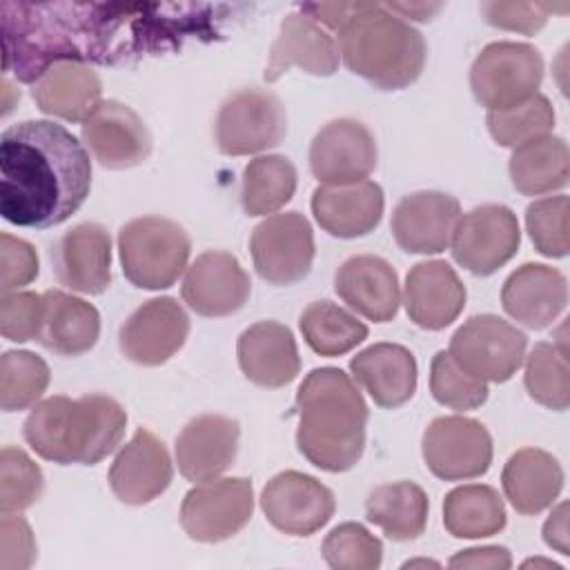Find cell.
<instances>
[{
	"label": "cell",
	"instance_id": "obj_1",
	"mask_svg": "<svg viewBox=\"0 0 570 570\" xmlns=\"http://www.w3.org/2000/svg\"><path fill=\"white\" fill-rule=\"evenodd\" d=\"M2 71L36 82L56 62L116 65L165 51L163 4L0 2Z\"/></svg>",
	"mask_w": 570,
	"mask_h": 570
},
{
	"label": "cell",
	"instance_id": "obj_2",
	"mask_svg": "<svg viewBox=\"0 0 570 570\" xmlns=\"http://www.w3.org/2000/svg\"><path fill=\"white\" fill-rule=\"evenodd\" d=\"M91 189L85 145L53 120H22L0 136V214L49 229L80 209Z\"/></svg>",
	"mask_w": 570,
	"mask_h": 570
},
{
	"label": "cell",
	"instance_id": "obj_3",
	"mask_svg": "<svg viewBox=\"0 0 570 570\" xmlns=\"http://www.w3.org/2000/svg\"><path fill=\"white\" fill-rule=\"evenodd\" d=\"M298 452L325 472H345L365 450L367 403L338 367L312 370L296 392Z\"/></svg>",
	"mask_w": 570,
	"mask_h": 570
},
{
	"label": "cell",
	"instance_id": "obj_4",
	"mask_svg": "<svg viewBox=\"0 0 570 570\" xmlns=\"http://www.w3.org/2000/svg\"><path fill=\"white\" fill-rule=\"evenodd\" d=\"M127 425L122 405L107 394L49 396L29 412L24 441L58 465H96L120 443Z\"/></svg>",
	"mask_w": 570,
	"mask_h": 570
},
{
	"label": "cell",
	"instance_id": "obj_5",
	"mask_svg": "<svg viewBox=\"0 0 570 570\" xmlns=\"http://www.w3.org/2000/svg\"><path fill=\"white\" fill-rule=\"evenodd\" d=\"M345 67L381 91L410 87L425 67L423 36L379 2H352L336 31Z\"/></svg>",
	"mask_w": 570,
	"mask_h": 570
},
{
	"label": "cell",
	"instance_id": "obj_6",
	"mask_svg": "<svg viewBox=\"0 0 570 570\" xmlns=\"http://www.w3.org/2000/svg\"><path fill=\"white\" fill-rule=\"evenodd\" d=\"M191 240L169 218H134L118 232L122 274L140 289H167L187 269Z\"/></svg>",
	"mask_w": 570,
	"mask_h": 570
},
{
	"label": "cell",
	"instance_id": "obj_7",
	"mask_svg": "<svg viewBox=\"0 0 570 570\" xmlns=\"http://www.w3.org/2000/svg\"><path fill=\"white\" fill-rule=\"evenodd\" d=\"M543 80V58L528 42H492L470 69V89L488 111H503L530 100Z\"/></svg>",
	"mask_w": 570,
	"mask_h": 570
},
{
	"label": "cell",
	"instance_id": "obj_8",
	"mask_svg": "<svg viewBox=\"0 0 570 570\" xmlns=\"http://www.w3.org/2000/svg\"><path fill=\"white\" fill-rule=\"evenodd\" d=\"M525 345V334L512 323L494 314H479L454 332L448 352L468 374L485 383H505L521 367Z\"/></svg>",
	"mask_w": 570,
	"mask_h": 570
},
{
	"label": "cell",
	"instance_id": "obj_9",
	"mask_svg": "<svg viewBox=\"0 0 570 570\" xmlns=\"http://www.w3.org/2000/svg\"><path fill=\"white\" fill-rule=\"evenodd\" d=\"M285 134V107L278 96L267 89H240L218 109L216 145L225 156H249L272 149Z\"/></svg>",
	"mask_w": 570,
	"mask_h": 570
},
{
	"label": "cell",
	"instance_id": "obj_10",
	"mask_svg": "<svg viewBox=\"0 0 570 570\" xmlns=\"http://www.w3.org/2000/svg\"><path fill=\"white\" fill-rule=\"evenodd\" d=\"M254 488L249 479L227 476L191 488L180 505V525L203 543H218L238 534L252 519Z\"/></svg>",
	"mask_w": 570,
	"mask_h": 570
},
{
	"label": "cell",
	"instance_id": "obj_11",
	"mask_svg": "<svg viewBox=\"0 0 570 570\" xmlns=\"http://www.w3.org/2000/svg\"><path fill=\"white\" fill-rule=\"evenodd\" d=\"M249 249L263 281L294 285L309 274L314 263L312 225L298 212L272 214L254 227Z\"/></svg>",
	"mask_w": 570,
	"mask_h": 570
},
{
	"label": "cell",
	"instance_id": "obj_12",
	"mask_svg": "<svg viewBox=\"0 0 570 570\" xmlns=\"http://www.w3.org/2000/svg\"><path fill=\"white\" fill-rule=\"evenodd\" d=\"M519 240V220L510 207L481 205L459 216L450 245L461 267L476 276H490L517 254Z\"/></svg>",
	"mask_w": 570,
	"mask_h": 570
},
{
	"label": "cell",
	"instance_id": "obj_13",
	"mask_svg": "<svg viewBox=\"0 0 570 570\" xmlns=\"http://www.w3.org/2000/svg\"><path fill=\"white\" fill-rule=\"evenodd\" d=\"M423 459L443 481L476 479L492 463L490 432L468 416H439L423 432Z\"/></svg>",
	"mask_w": 570,
	"mask_h": 570
},
{
	"label": "cell",
	"instance_id": "obj_14",
	"mask_svg": "<svg viewBox=\"0 0 570 570\" xmlns=\"http://www.w3.org/2000/svg\"><path fill=\"white\" fill-rule=\"evenodd\" d=\"M261 508L276 530L292 537H309L332 519L336 501L318 479L285 470L263 488Z\"/></svg>",
	"mask_w": 570,
	"mask_h": 570
},
{
	"label": "cell",
	"instance_id": "obj_15",
	"mask_svg": "<svg viewBox=\"0 0 570 570\" xmlns=\"http://www.w3.org/2000/svg\"><path fill=\"white\" fill-rule=\"evenodd\" d=\"M372 131L352 118L327 122L309 145V169L323 185H352L367 180L376 167Z\"/></svg>",
	"mask_w": 570,
	"mask_h": 570
},
{
	"label": "cell",
	"instance_id": "obj_16",
	"mask_svg": "<svg viewBox=\"0 0 570 570\" xmlns=\"http://www.w3.org/2000/svg\"><path fill=\"white\" fill-rule=\"evenodd\" d=\"M189 318L171 296H158L142 303L120 327V352L138 365L167 363L187 341Z\"/></svg>",
	"mask_w": 570,
	"mask_h": 570
},
{
	"label": "cell",
	"instance_id": "obj_17",
	"mask_svg": "<svg viewBox=\"0 0 570 570\" xmlns=\"http://www.w3.org/2000/svg\"><path fill=\"white\" fill-rule=\"evenodd\" d=\"M180 294L191 312L220 318L238 312L247 303L252 283L234 254L212 249L187 267Z\"/></svg>",
	"mask_w": 570,
	"mask_h": 570
},
{
	"label": "cell",
	"instance_id": "obj_18",
	"mask_svg": "<svg viewBox=\"0 0 570 570\" xmlns=\"http://www.w3.org/2000/svg\"><path fill=\"white\" fill-rule=\"evenodd\" d=\"M82 142L107 169H129L151 154V134L145 120L118 100H102L82 122Z\"/></svg>",
	"mask_w": 570,
	"mask_h": 570
},
{
	"label": "cell",
	"instance_id": "obj_19",
	"mask_svg": "<svg viewBox=\"0 0 570 570\" xmlns=\"http://www.w3.org/2000/svg\"><path fill=\"white\" fill-rule=\"evenodd\" d=\"M174 465L165 443L138 428L109 468L111 492L127 505H145L158 499L171 483Z\"/></svg>",
	"mask_w": 570,
	"mask_h": 570
},
{
	"label": "cell",
	"instance_id": "obj_20",
	"mask_svg": "<svg viewBox=\"0 0 570 570\" xmlns=\"http://www.w3.org/2000/svg\"><path fill=\"white\" fill-rule=\"evenodd\" d=\"M461 216L459 200L443 191H414L403 196L392 212V236L403 252L439 254L450 240Z\"/></svg>",
	"mask_w": 570,
	"mask_h": 570
},
{
	"label": "cell",
	"instance_id": "obj_21",
	"mask_svg": "<svg viewBox=\"0 0 570 570\" xmlns=\"http://www.w3.org/2000/svg\"><path fill=\"white\" fill-rule=\"evenodd\" d=\"M51 263L60 285L80 294H102L111 283L109 232L98 223L76 225L51 247Z\"/></svg>",
	"mask_w": 570,
	"mask_h": 570
},
{
	"label": "cell",
	"instance_id": "obj_22",
	"mask_svg": "<svg viewBox=\"0 0 570 570\" xmlns=\"http://www.w3.org/2000/svg\"><path fill=\"white\" fill-rule=\"evenodd\" d=\"M240 428L234 419L203 414L191 419L176 436V463L187 481L218 479L236 459Z\"/></svg>",
	"mask_w": 570,
	"mask_h": 570
},
{
	"label": "cell",
	"instance_id": "obj_23",
	"mask_svg": "<svg viewBox=\"0 0 570 570\" xmlns=\"http://www.w3.org/2000/svg\"><path fill=\"white\" fill-rule=\"evenodd\" d=\"M338 60L336 40L316 20L305 13H287L269 49L265 80L276 82L292 67L312 76H332L338 69Z\"/></svg>",
	"mask_w": 570,
	"mask_h": 570
},
{
	"label": "cell",
	"instance_id": "obj_24",
	"mask_svg": "<svg viewBox=\"0 0 570 570\" xmlns=\"http://www.w3.org/2000/svg\"><path fill=\"white\" fill-rule=\"evenodd\" d=\"M334 289L343 303L374 323H387L399 312V276L381 256L361 254L347 258L336 269Z\"/></svg>",
	"mask_w": 570,
	"mask_h": 570
},
{
	"label": "cell",
	"instance_id": "obj_25",
	"mask_svg": "<svg viewBox=\"0 0 570 570\" xmlns=\"http://www.w3.org/2000/svg\"><path fill=\"white\" fill-rule=\"evenodd\" d=\"M503 309L530 330H543L566 309V276L541 263H525L514 269L501 289Z\"/></svg>",
	"mask_w": 570,
	"mask_h": 570
},
{
	"label": "cell",
	"instance_id": "obj_26",
	"mask_svg": "<svg viewBox=\"0 0 570 570\" xmlns=\"http://www.w3.org/2000/svg\"><path fill=\"white\" fill-rule=\"evenodd\" d=\"M403 303L419 327L443 330L461 314L465 287L445 261H423L407 272Z\"/></svg>",
	"mask_w": 570,
	"mask_h": 570
},
{
	"label": "cell",
	"instance_id": "obj_27",
	"mask_svg": "<svg viewBox=\"0 0 570 570\" xmlns=\"http://www.w3.org/2000/svg\"><path fill=\"white\" fill-rule=\"evenodd\" d=\"M383 189L374 180L352 185H321L312 194L316 223L336 238L370 234L383 216Z\"/></svg>",
	"mask_w": 570,
	"mask_h": 570
},
{
	"label": "cell",
	"instance_id": "obj_28",
	"mask_svg": "<svg viewBox=\"0 0 570 570\" xmlns=\"http://www.w3.org/2000/svg\"><path fill=\"white\" fill-rule=\"evenodd\" d=\"M238 365L243 374L261 387H283L301 370L296 341L283 323L261 321L238 336Z\"/></svg>",
	"mask_w": 570,
	"mask_h": 570
},
{
	"label": "cell",
	"instance_id": "obj_29",
	"mask_svg": "<svg viewBox=\"0 0 570 570\" xmlns=\"http://www.w3.org/2000/svg\"><path fill=\"white\" fill-rule=\"evenodd\" d=\"M354 381L381 407L394 410L407 403L416 390L414 354L396 343H374L350 361Z\"/></svg>",
	"mask_w": 570,
	"mask_h": 570
},
{
	"label": "cell",
	"instance_id": "obj_30",
	"mask_svg": "<svg viewBox=\"0 0 570 570\" xmlns=\"http://www.w3.org/2000/svg\"><path fill=\"white\" fill-rule=\"evenodd\" d=\"M40 111L69 120L85 122L102 102V82L98 73L85 62L51 65L31 89Z\"/></svg>",
	"mask_w": 570,
	"mask_h": 570
},
{
	"label": "cell",
	"instance_id": "obj_31",
	"mask_svg": "<svg viewBox=\"0 0 570 570\" xmlns=\"http://www.w3.org/2000/svg\"><path fill=\"white\" fill-rule=\"evenodd\" d=\"M505 499L519 514H539L554 503L563 488L559 461L539 448L514 452L501 472Z\"/></svg>",
	"mask_w": 570,
	"mask_h": 570
},
{
	"label": "cell",
	"instance_id": "obj_32",
	"mask_svg": "<svg viewBox=\"0 0 570 570\" xmlns=\"http://www.w3.org/2000/svg\"><path fill=\"white\" fill-rule=\"evenodd\" d=\"M45 316L38 341L53 354L80 356L89 352L100 336V314L98 309L60 289H47L45 294Z\"/></svg>",
	"mask_w": 570,
	"mask_h": 570
},
{
	"label": "cell",
	"instance_id": "obj_33",
	"mask_svg": "<svg viewBox=\"0 0 570 570\" xmlns=\"http://www.w3.org/2000/svg\"><path fill=\"white\" fill-rule=\"evenodd\" d=\"M510 180L523 196H541L568 185L570 154L563 138L541 136L514 147L510 156Z\"/></svg>",
	"mask_w": 570,
	"mask_h": 570
},
{
	"label": "cell",
	"instance_id": "obj_34",
	"mask_svg": "<svg viewBox=\"0 0 570 570\" xmlns=\"http://www.w3.org/2000/svg\"><path fill=\"white\" fill-rule=\"evenodd\" d=\"M428 494L412 481L379 485L365 501L367 521L379 525L392 541H412L428 523Z\"/></svg>",
	"mask_w": 570,
	"mask_h": 570
},
{
	"label": "cell",
	"instance_id": "obj_35",
	"mask_svg": "<svg viewBox=\"0 0 570 570\" xmlns=\"http://www.w3.org/2000/svg\"><path fill=\"white\" fill-rule=\"evenodd\" d=\"M443 525L456 539L492 537L505 525V508L490 485H459L443 501Z\"/></svg>",
	"mask_w": 570,
	"mask_h": 570
},
{
	"label": "cell",
	"instance_id": "obj_36",
	"mask_svg": "<svg viewBox=\"0 0 570 570\" xmlns=\"http://www.w3.org/2000/svg\"><path fill=\"white\" fill-rule=\"evenodd\" d=\"M296 167L289 158L269 154L249 160L243 169L240 203L247 216H267L292 200L296 191Z\"/></svg>",
	"mask_w": 570,
	"mask_h": 570
},
{
	"label": "cell",
	"instance_id": "obj_37",
	"mask_svg": "<svg viewBox=\"0 0 570 570\" xmlns=\"http://www.w3.org/2000/svg\"><path fill=\"white\" fill-rule=\"evenodd\" d=\"M298 327L305 343L321 356H341L367 338V325L332 301L307 305Z\"/></svg>",
	"mask_w": 570,
	"mask_h": 570
},
{
	"label": "cell",
	"instance_id": "obj_38",
	"mask_svg": "<svg viewBox=\"0 0 570 570\" xmlns=\"http://www.w3.org/2000/svg\"><path fill=\"white\" fill-rule=\"evenodd\" d=\"M523 383L528 394L543 407L563 412L570 403L568 350L563 338L557 343H537L525 356Z\"/></svg>",
	"mask_w": 570,
	"mask_h": 570
},
{
	"label": "cell",
	"instance_id": "obj_39",
	"mask_svg": "<svg viewBox=\"0 0 570 570\" xmlns=\"http://www.w3.org/2000/svg\"><path fill=\"white\" fill-rule=\"evenodd\" d=\"M49 385V365L33 352L11 350L0 358V407L18 412L36 405Z\"/></svg>",
	"mask_w": 570,
	"mask_h": 570
},
{
	"label": "cell",
	"instance_id": "obj_40",
	"mask_svg": "<svg viewBox=\"0 0 570 570\" xmlns=\"http://www.w3.org/2000/svg\"><path fill=\"white\" fill-rule=\"evenodd\" d=\"M490 136L501 147H519L534 138L548 136L554 127V109L550 100L541 94H534L530 100L503 109V111H488L485 116Z\"/></svg>",
	"mask_w": 570,
	"mask_h": 570
},
{
	"label": "cell",
	"instance_id": "obj_41",
	"mask_svg": "<svg viewBox=\"0 0 570 570\" xmlns=\"http://www.w3.org/2000/svg\"><path fill=\"white\" fill-rule=\"evenodd\" d=\"M321 552L334 570H376L383 561L381 541L354 521L336 525L325 537Z\"/></svg>",
	"mask_w": 570,
	"mask_h": 570
},
{
	"label": "cell",
	"instance_id": "obj_42",
	"mask_svg": "<svg viewBox=\"0 0 570 570\" xmlns=\"http://www.w3.org/2000/svg\"><path fill=\"white\" fill-rule=\"evenodd\" d=\"M45 490L42 470L20 448L4 445L0 452V510L22 512Z\"/></svg>",
	"mask_w": 570,
	"mask_h": 570
},
{
	"label": "cell",
	"instance_id": "obj_43",
	"mask_svg": "<svg viewBox=\"0 0 570 570\" xmlns=\"http://www.w3.org/2000/svg\"><path fill=\"white\" fill-rule=\"evenodd\" d=\"M430 390L441 405L452 410H474L488 399V383L461 370L445 350L436 352L432 358Z\"/></svg>",
	"mask_w": 570,
	"mask_h": 570
},
{
	"label": "cell",
	"instance_id": "obj_44",
	"mask_svg": "<svg viewBox=\"0 0 570 570\" xmlns=\"http://www.w3.org/2000/svg\"><path fill=\"white\" fill-rule=\"evenodd\" d=\"M570 203L568 196H548L528 205L525 227L534 247L550 258H561L570 247Z\"/></svg>",
	"mask_w": 570,
	"mask_h": 570
},
{
	"label": "cell",
	"instance_id": "obj_45",
	"mask_svg": "<svg viewBox=\"0 0 570 570\" xmlns=\"http://www.w3.org/2000/svg\"><path fill=\"white\" fill-rule=\"evenodd\" d=\"M45 316V296L33 292H2L0 298V332L13 343H24L40 336Z\"/></svg>",
	"mask_w": 570,
	"mask_h": 570
},
{
	"label": "cell",
	"instance_id": "obj_46",
	"mask_svg": "<svg viewBox=\"0 0 570 570\" xmlns=\"http://www.w3.org/2000/svg\"><path fill=\"white\" fill-rule=\"evenodd\" d=\"M568 7H554L550 2H483L481 13L492 27L519 31L525 36L537 33L552 11H566Z\"/></svg>",
	"mask_w": 570,
	"mask_h": 570
},
{
	"label": "cell",
	"instance_id": "obj_47",
	"mask_svg": "<svg viewBox=\"0 0 570 570\" xmlns=\"http://www.w3.org/2000/svg\"><path fill=\"white\" fill-rule=\"evenodd\" d=\"M36 561V539L18 512H2L0 519V568L27 570Z\"/></svg>",
	"mask_w": 570,
	"mask_h": 570
},
{
	"label": "cell",
	"instance_id": "obj_48",
	"mask_svg": "<svg viewBox=\"0 0 570 570\" xmlns=\"http://www.w3.org/2000/svg\"><path fill=\"white\" fill-rule=\"evenodd\" d=\"M0 287L2 292H16L29 285L38 276V254L36 249L11 234L0 236Z\"/></svg>",
	"mask_w": 570,
	"mask_h": 570
},
{
	"label": "cell",
	"instance_id": "obj_49",
	"mask_svg": "<svg viewBox=\"0 0 570 570\" xmlns=\"http://www.w3.org/2000/svg\"><path fill=\"white\" fill-rule=\"evenodd\" d=\"M450 568H492V570H505L512 566V557L508 548L503 546H483V548H468L456 552L450 563Z\"/></svg>",
	"mask_w": 570,
	"mask_h": 570
},
{
	"label": "cell",
	"instance_id": "obj_50",
	"mask_svg": "<svg viewBox=\"0 0 570 570\" xmlns=\"http://www.w3.org/2000/svg\"><path fill=\"white\" fill-rule=\"evenodd\" d=\"M543 539L557 552L570 554V543H568V539H570V534H568V503L566 501L559 503L550 512L548 521L543 523Z\"/></svg>",
	"mask_w": 570,
	"mask_h": 570
},
{
	"label": "cell",
	"instance_id": "obj_51",
	"mask_svg": "<svg viewBox=\"0 0 570 570\" xmlns=\"http://www.w3.org/2000/svg\"><path fill=\"white\" fill-rule=\"evenodd\" d=\"M385 7L392 13H396L399 18H410V20H419V22L430 20L434 13H439L443 9V4H430V2H387Z\"/></svg>",
	"mask_w": 570,
	"mask_h": 570
},
{
	"label": "cell",
	"instance_id": "obj_52",
	"mask_svg": "<svg viewBox=\"0 0 570 570\" xmlns=\"http://www.w3.org/2000/svg\"><path fill=\"white\" fill-rule=\"evenodd\" d=\"M528 566H534V568H539V566H543V568H552V570H561V566H559V563H554V561H548V559H530V561H525V563H523V568H528Z\"/></svg>",
	"mask_w": 570,
	"mask_h": 570
},
{
	"label": "cell",
	"instance_id": "obj_53",
	"mask_svg": "<svg viewBox=\"0 0 570 570\" xmlns=\"http://www.w3.org/2000/svg\"><path fill=\"white\" fill-rule=\"evenodd\" d=\"M414 566H439V563H434V561H407L403 568H414Z\"/></svg>",
	"mask_w": 570,
	"mask_h": 570
}]
</instances>
